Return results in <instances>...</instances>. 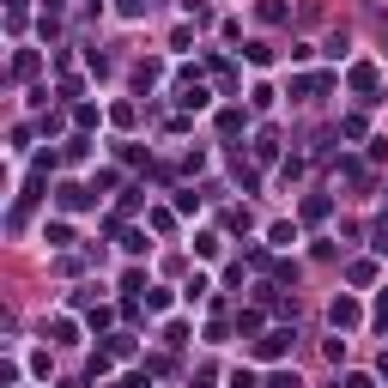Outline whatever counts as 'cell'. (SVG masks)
<instances>
[{"instance_id":"6da1fadb","label":"cell","mask_w":388,"mask_h":388,"mask_svg":"<svg viewBox=\"0 0 388 388\" xmlns=\"http://www.w3.org/2000/svg\"><path fill=\"white\" fill-rule=\"evenodd\" d=\"M291 340H298L291 328H273V334H261V340H255V358H285V352H291Z\"/></svg>"},{"instance_id":"7a4b0ae2","label":"cell","mask_w":388,"mask_h":388,"mask_svg":"<svg viewBox=\"0 0 388 388\" xmlns=\"http://www.w3.org/2000/svg\"><path fill=\"white\" fill-rule=\"evenodd\" d=\"M328 322H334V328H352V322H358V303H352V298H334L328 303Z\"/></svg>"},{"instance_id":"3957f363","label":"cell","mask_w":388,"mask_h":388,"mask_svg":"<svg viewBox=\"0 0 388 388\" xmlns=\"http://www.w3.org/2000/svg\"><path fill=\"white\" fill-rule=\"evenodd\" d=\"M43 243H49V249H67V243H73V231H67V224H43Z\"/></svg>"},{"instance_id":"277c9868","label":"cell","mask_w":388,"mask_h":388,"mask_svg":"<svg viewBox=\"0 0 388 388\" xmlns=\"http://www.w3.org/2000/svg\"><path fill=\"white\" fill-rule=\"evenodd\" d=\"M255 13H261V25H279V18H285V0H261Z\"/></svg>"},{"instance_id":"5b68a950","label":"cell","mask_w":388,"mask_h":388,"mask_svg":"<svg viewBox=\"0 0 388 388\" xmlns=\"http://www.w3.org/2000/svg\"><path fill=\"white\" fill-rule=\"evenodd\" d=\"M352 91H376V67H352Z\"/></svg>"},{"instance_id":"8992f818","label":"cell","mask_w":388,"mask_h":388,"mask_svg":"<svg viewBox=\"0 0 388 388\" xmlns=\"http://www.w3.org/2000/svg\"><path fill=\"white\" fill-rule=\"evenodd\" d=\"M231 388H255V376L249 370H231Z\"/></svg>"},{"instance_id":"52a82bcc","label":"cell","mask_w":388,"mask_h":388,"mask_svg":"<svg viewBox=\"0 0 388 388\" xmlns=\"http://www.w3.org/2000/svg\"><path fill=\"white\" fill-rule=\"evenodd\" d=\"M267 388H298V376H273V382Z\"/></svg>"},{"instance_id":"ba28073f","label":"cell","mask_w":388,"mask_h":388,"mask_svg":"<svg viewBox=\"0 0 388 388\" xmlns=\"http://www.w3.org/2000/svg\"><path fill=\"white\" fill-rule=\"evenodd\" d=\"M376 315H382V322H388V291H382V298H376Z\"/></svg>"},{"instance_id":"9c48e42d","label":"cell","mask_w":388,"mask_h":388,"mask_svg":"<svg viewBox=\"0 0 388 388\" xmlns=\"http://www.w3.org/2000/svg\"><path fill=\"white\" fill-rule=\"evenodd\" d=\"M188 388H212V382H207V376H200V382H188Z\"/></svg>"}]
</instances>
